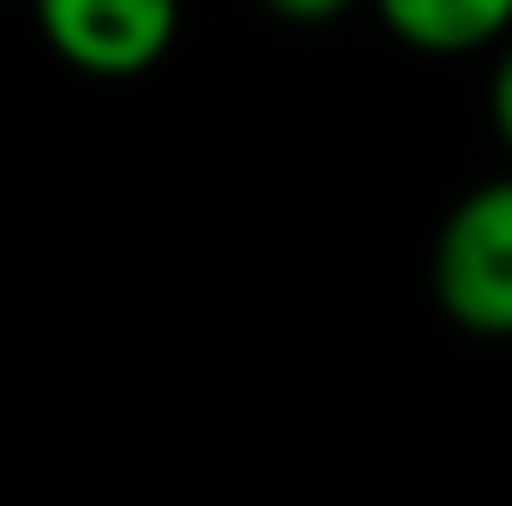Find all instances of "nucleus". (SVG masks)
I'll use <instances>...</instances> for the list:
<instances>
[{
  "instance_id": "20e7f679",
  "label": "nucleus",
  "mask_w": 512,
  "mask_h": 506,
  "mask_svg": "<svg viewBox=\"0 0 512 506\" xmlns=\"http://www.w3.org/2000/svg\"><path fill=\"white\" fill-rule=\"evenodd\" d=\"M487 117H493V137H500L506 156H512V46L500 52V65H493V78H487Z\"/></svg>"
},
{
  "instance_id": "39448f33",
  "label": "nucleus",
  "mask_w": 512,
  "mask_h": 506,
  "mask_svg": "<svg viewBox=\"0 0 512 506\" xmlns=\"http://www.w3.org/2000/svg\"><path fill=\"white\" fill-rule=\"evenodd\" d=\"M273 20H292V26H325V20H344L357 0H260Z\"/></svg>"
},
{
  "instance_id": "f257e3e1",
  "label": "nucleus",
  "mask_w": 512,
  "mask_h": 506,
  "mask_svg": "<svg viewBox=\"0 0 512 506\" xmlns=\"http://www.w3.org/2000/svg\"><path fill=\"white\" fill-rule=\"evenodd\" d=\"M435 305L474 338H512V176L467 189L435 234Z\"/></svg>"
},
{
  "instance_id": "f03ea898",
  "label": "nucleus",
  "mask_w": 512,
  "mask_h": 506,
  "mask_svg": "<svg viewBox=\"0 0 512 506\" xmlns=\"http://www.w3.org/2000/svg\"><path fill=\"white\" fill-rule=\"evenodd\" d=\"M72 72L85 78H137L175 46L182 0H26Z\"/></svg>"
},
{
  "instance_id": "7ed1b4c3",
  "label": "nucleus",
  "mask_w": 512,
  "mask_h": 506,
  "mask_svg": "<svg viewBox=\"0 0 512 506\" xmlns=\"http://www.w3.org/2000/svg\"><path fill=\"white\" fill-rule=\"evenodd\" d=\"M370 7L415 52H480L512 33V0H370Z\"/></svg>"
}]
</instances>
